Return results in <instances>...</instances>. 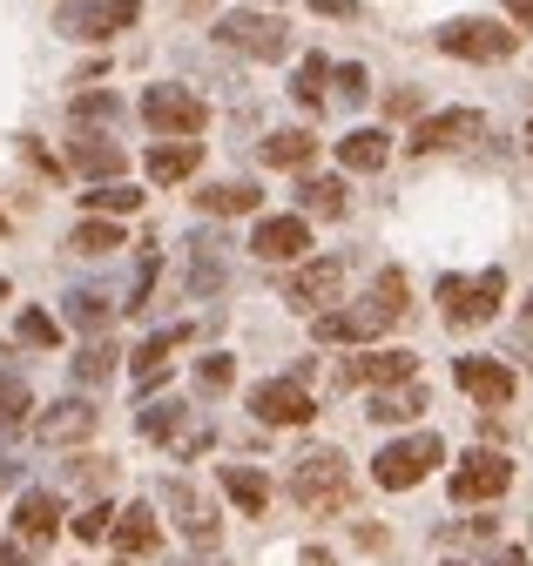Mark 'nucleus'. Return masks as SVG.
I'll return each instance as SVG.
<instances>
[{"mask_svg": "<svg viewBox=\"0 0 533 566\" xmlns=\"http://www.w3.org/2000/svg\"><path fill=\"white\" fill-rule=\"evenodd\" d=\"M69 163H75L82 176H122V169H128V149H115L108 135H88V128H82V135L69 142Z\"/></svg>", "mask_w": 533, "mask_h": 566, "instance_id": "obj_20", "label": "nucleus"}, {"mask_svg": "<svg viewBox=\"0 0 533 566\" xmlns=\"http://www.w3.org/2000/svg\"><path fill=\"white\" fill-rule=\"evenodd\" d=\"M250 411H257L263 424H311V418H317L304 378H263V385L250 391Z\"/></svg>", "mask_w": 533, "mask_h": 566, "instance_id": "obj_10", "label": "nucleus"}, {"mask_svg": "<svg viewBox=\"0 0 533 566\" xmlns=\"http://www.w3.org/2000/svg\"><path fill=\"white\" fill-rule=\"evenodd\" d=\"M108 539L128 553V559H143V553H156V513L149 506H128V513H115V526H108Z\"/></svg>", "mask_w": 533, "mask_h": 566, "instance_id": "obj_24", "label": "nucleus"}, {"mask_svg": "<svg viewBox=\"0 0 533 566\" xmlns=\"http://www.w3.org/2000/svg\"><path fill=\"white\" fill-rule=\"evenodd\" d=\"M291 500L304 513H345L352 506V465H345V452H331V446L304 452L291 465Z\"/></svg>", "mask_w": 533, "mask_h": 566, "instance_id": "obj_1", "label": "nucleus"}, {"mask_svg": "<svg viewBox=\"0 0 533 566\" xmlns=\"http://www.w3.org/2000/svg\"><path fill=\"white\" fill-rule=\"evenodd\" d=\"M459 391L493 411V405L513 398V365H500V358H459Z\"/></svg>", "mask_w": 533, "mask_h": 566, "instance_id": "obj_17", "label": "nucleus"}, {"mask_svg": "<svg viewBox=\"0 0 533 566\" xmlns=\"http://www.w3.org/2000/svg\"><path fill=\"white\" fill-rule=\"evenodd\" d=\"M378 331H391V317L378 311V297H365L358 311H324V317H311V337L317 344H365Z\"/></svg>", "mask_w": 533, "mask_h": 566, "instance_id": "obj_13", "label": "nucleus"}, {"mask_svg": "<svg viewBox=\"0 0 533 566\" xmlns=\"http://www.w3.org/2000/svg\"><path fill=\"white\" fill-rule=\"evenodd\" d=\"M115 371V350L108 344H95V350H82V358H75V385H102Z\"/></svg>", "mask_w": 533, "mask_h": 566, "instance_id": "obj_35", "label": "nucleus"}, {"mask_svg": "<svg viewBox=\"0 0 533 566\" xmlns=\"http://www.w3.org/2000/svg\"><path fill=\"white\" fill-rule=\"evenodd\" d=\"M439 459H446L439 432H412V439H398V446H385V452L372 459V479H378L385 492H412Z\"/></svg>", "mask_w": 533, "mask_h": 566, "instance_id": "obj_3", "label": "nucleus"}, {"mask_svg": "<svg viewBox=\"0 0 533 566\" xmlns=\"http://www.w3.org/2000/svg\"><path fill=\"white\" fill-rule=\"evenodd\" d=\"M82 202L95 209V217H128V209H136L143 196L128 189V182H102V189H95V196H82Z\"/></svg>", "mask_w": 533, "mask_h": 566, "instance_id": "obj_32", "label": "nucleus"}, {"mask_svg": "<svg viewBox=\"0 0 533 566\" xmlns=\"http://www.w3.org/2000/svg\"><path fill=\"white\" fill-rule=\"evenodd\" d=\"M69 324H75V331H102V324H108V297L75 291V297H69Z\"/></svg>", "mask_w": 533, "mask_h": 566, "instance_id": "obj_33", "label": "nucleus"}, {"mask_svg": "<svg viewBox=\"0 0 533 566\" xmlns=\"http://www.w3.org/2000/svg\"><path fill=\"white\" fill-rule=\"evenodd\" d=\"M217 41L237 48V54H250V61H284V54H291V28H284L278 14H257V8L223 14V21H217Z\"/></svg>", "mask_w": 533, "mask_h": 566, "instance_id": "obj_4", "label": "nucleus"}, {"mask_svg": "<svg viewBox=\"0 0 533 566\" xmlns=\"http://www.w3.org/2000/svg\"><path fill=\"white\" fill-rule=\"evenodd\" d=\"M82 115H115V95H75V122Z\"/></svg>", "mask_w": 533, "mask_h": 566, "instance_id": "obj_40", "label": "nucleus"}, {"mask_svg": "<svg viewBox=\"0 0 533 566\" xmlns=\"http://www.w3.org/2000/svg\"><path fill=\"white\" fill-rule=\"evenodd\" d=\"M439 48L459 54V61H506L520 48V34L500 28V21H446L439 28Z\"/></svg>", "mask_w": 533, "mask_h": 566, "instance_id": "obj_8", "label": "nucleus"}, {"mask_svg": "<svg viewBox=\"0 0 533 566\" xmlns=\"http://www.w3.org/2000/svg\"><path fill=\"white\" fill-rule=\"evenodd\" d=\"M8 479H14V465H0V492H8Z\"/></svg>", "mask_w": 533, "mask_h": 566, "instance_id": "obj_48", "label": "nucleus"}, {"mask_svg": "<svg viewBox=\"0 0 533 566\" xmlns=\"http://www.w3.org/2000/svg\"><path fill=\"white\" fill-rule=\"evenodd\" d=\"M61 533V506H54V492H21L14 500V539L34 553V546H48Z\"/></svg>", "mask_w": 533, "mask_h": 566, "instance_id": "obj_18", "label": "nucleus"}, {"mask_svg": "<svg viewBox=\"0 0 533 566\" xmlns=\"http://www.w3.org/2000/svg\"><path fill=\"white\" fill-rule=\"evenodd\" d=\"M61 331H54V317L48 311H21V344H34V350H48Z\"/></svg>", "mask_w": 533, "mask_h": 566, "instance_id": "obj_38", "label": "nucleus"}, {"mask_svg": "<svg viewBox=\"0 0 533 566\" xmlns=\"http://www.w3.org/2000/svg\"><path fill=\"white\" fill-rule=\"evenodd\" d=\"M196 202H203L210 217H250V209H257L263 196H257V182H210Z\"/></svg>", "mask_w": 533, "mask_h": 566, "instance_id": "obj_27", "label": "nucleus"}, {"mask_svg": "<svg viewBox=\"0 0 533 566\" xmlns=\"http://www.w3.org/2000/svg\"><path fill=\"white\" fill-rule=\"evenodd\" d=\"M426 411V385L419 378H406V385H385V391H372V424H406V418H419Z\"/></svg>", "mask_w": 533, "mask_h": 566, "instance_id": "obj_21", "label": "nucleus"}, {"mask_svg": "<svg viewBox=\"0 0 533 566\" xmlns=\"http://www.w3.org/2000/svg\"><path fill=\"white\" fill-rule=\"evenodd\" d=\"M143 122L163 142H196L203 122H210V108H203V95H189V88H149L143 95Z\"/></svg>", "mask_w": 533, "mask_h": 566, "instance_id": "obj_5", "label": "nucleus"}, {"mask_svg": "<svg viewBox=\"0 0 533 566\" xmlns=\"http://www.w3.org/2000/svg\"><path fill=\"white\" fill-rule=\"evenodd\" d=\"M506 485H513V459H500V452H466L452 465V500L459 506H487Z\"/></svg>", "mask_w": 533, "mask_h": 566, "instance_id": "obj_6", "label": "nucleus"}, {"mask_svg": "<svg viewBox=\"0 0 533 566\" xmlns=\"http://www.w3.org/2000/svg\"><path fill=\"white\" fill-rule=\"evenodd\" d=\"M196 163H203V142H156V149L143 156L149 182H189Z\"/></svg>", "mask_w": 533, "mask_h": 566, "instance_id": "obj_19", "label": "nucleus"}, {"mask_svg": "<svg viewBox=\"0 0 533 566\" xmlns=\"http://www.w3.org/2000/svg\"><path fill=\"white\" fill-rule=\"evenodd\" d=\"M136 14H143V0H75V8H61V34L108 41L122 28H136Z\"/></svg>", "mask_w": 533, "mask_h": 566, "instance_id": "obj_7", "label": "nucleus"}, {"mask_svg": "<svg viewBox=\"0 0 533 566\" xmlns=\"http://www.w3.org/2000/svg\"><path fill=\"white\" fill-rule=\"evenodd\" d=\"M0 566H28V546L14 539V546H0Z\"/></svg>", "mask_w": 533, "mask_h": 566, "instance_id": "obj_43", "label": "nucleus"}, {"mask_svg": "<svg viewBox=\"0 0 533 566\" xmlns=\"http://www.w3.org/2000/svg\"><path fill=\"white\" fill-rule=\"evenodd\" d=\"M526 149H533V122H526Z\"/></svg>", "mask_w": 533, "mask_h": 566, "instance_id": "obj_50", "label": "nucleus"}, {"mask_svg": "<svg viewBox=\"0 0 533 566\" xmlns=\"http://www.w3.org/2000/svg\"><path fill=\"white\" fill-rule=\"evenodd\" d=\"M317 14H331V21H345V14H358V0H311Z\"/></svg>", "mask_w": 533, "mask_h": 566, "instance_id": "obj_42", "label": "nucleus"}, {"mask_svg": "<svg viewBox=\"0 0 533 566\" xmlns=\"http://www.w3.org/2000/svg\"><path fill=\"white\" fill-rule=\"evenodd\" d=\"M324 82H331V61H324V54H304V67H297L291 95H297L304 108H317V102H324Z\"/></svg>", "mask_w": 533, "mask_h": 566, "instance_id": "obj_31", "label": "nucleus"}, {"mask_svg": "<svg viewBox=\"0 0 533 566\" xmlns=\"http://www.w3.org/2000/svg\"><path fill=\"white\" fill-rule=\"evenodd\" d=\"M493 566H533V559H526V553H500Z\"/></svg>", "mask_w": 533, "mask_h": 566, "instance_id": "obj_46", "label": "nucleus"}, {"mask_svg": "<svg viewBox=\"0 0 533 566\" xmlns=\"http://www.w3.org/2000/svg\"><path fill=\"white\" fill-rule=\"evenodd\" d=\"M250 250H257L263 263H297V256L311 250V223H304V217H263V223L250 230Z\"/></svg>", "mask_w": 533, "mask_h": 566, "instance_id": "obj_15", "label": "nucleus"}, {"mask_svg": "<svg viewBox=\"0 0 533 566\" xmlns=\"http://www.w3.org/2000/svg\"><path fill=\"white\" fill-rule=\"evenodd\" d=\"M28 411H34L28 385L14 371H0V432H28Z\"/></svg>", "mask_w": 533, "mask_h": 566, "instance_id": "obj_29", "label": "nucleus"}, {"mask_svg": "<svg viewBox=\"0 0 533 566\" xmlns=\"http://www.w3.org/2000/svg\"><path fill=\"white\" fill-rule=\"evenodd\" d=\"M331 82H338V102H352V108H358V102L372 95V82H365V67H358V61H345V67H331Z\"/></svg>", "mask_w": 533, "mask_h": 566, "instance_id": "obj_36", "label": "nucleus"}, {"mask_svg": "<svg viewBox=\"0 0 533 566\" xmlns=\"http://www.w3.org/2000/svg\"><path fill=\"white\" fill-rule=\"evenodd\" d=\"M69 250H82V256H108V250H122V230H115L108 217H88V223L69 230Z\"/></svg>", "mask_w": 533, "mask_h": 566, "instance_id": "obj_30", "label": "nucleus"}, {"mask_svg": "<svg viewBox=\"0 0 533 566\" xmlns=\"http://www.w3.org/2000/svg\"><path fill=\"white\" fill-rule=\"evenodd\" d=\"M304 566H338V559H331L324 546H304Z\"/></svg>", "mask_w": 533, "mask_h": 566, "instance_id": "obj_45", "label": "nucleus"}, {"mask_svg": "<svg viewBox=\"0 0 533 566\" xmlns=\"http://www.w3.org/2000/svg\"><path fill=\"white\" fill-rule=\"evenodd\" d=\"M412 371H419L412 350H365V358H345V365H338V385H345V391H352V385L385 391V385H406Z\"/></svg>", "mask_w": 533, "mask_h": 566, "instance_id": "obj_11", "label": "nucleus"}, {"mask_svg": "<svg viewBox=\"0 0 533 566\" xmlns=\"http://www.w3.org/2000/svg\"><path fill=\"white\" fill-rule=\"evenodd\" d=\"M95 418H102V411H95L88 398H61V405H48V411L34 418V439H41V446H82V439L95 432Z\"/></svg>", "mask_w": 533, "mask_h": 566, "instance_id": "obj_14", "label": "nucleus"}, {"mask_svg": "<svg viewBox=\"0 0 533 566\" xmlns=\"http://www.w3.org/2000/svg\"><path fill=\"white\" fill-rule=\"evenodd\" d=\"M506 297V270H480V276H439V304H446V324L452 331H473L500 311Z\"/></svg>", "mask_w": 533, "mask_h": 566, "instance_id": "obj_2", "label": "nucleus"}, {"mask_svg": "<svg viewBox=\"0 0 533 566\" xmlns=\"http://www.w3.org/2000/svg\"><path fill=\"white\" fill-rule=\"evenodd\" d=\"M385 115H419V88H398V95L385 102Z\"/></svg>", "mask_w": 533, "mask_h": 566, "instance_id": "obj_41", "label": "nucleus"}, {"mask_svg": "<svg viewBox=\"0 0 533 566\" xmlns=\"http://www.w3.org/2000/svg\"><path fill=\"white\" fill-rule=\"evenodd\" d=\"M189 8H210V0H182V14H189Z\"/></svg>", "mask_w": 533, "mask_h": 566, "instance_id": "obj_49", "label": "nucleus"}, {"mask_svg": "<svg viewBox=\"0 0 533 566\" xmlns=\"http://www.w3.org/2000/svg\"><path fill=\"white\" fill-rule=\"evenodd\" d=\"M385 156H391V135H385V128H352V135L338 142V163H345V169H358V176L385 169Z\"/></svg>", "mask_w": 533, "mask_h": 566, "instance_id": "obj_23", "label": "nucleus"}, {"mask_svg": "<svg viewBox=\"0 0 533 566\" xmlns=\"http://www.w3.org/2000/svg\"><path fill=\"white\" fill-rule=\"evenodd\" d=\"M182 283H189V297H217L223 291V243L217 237H196L189 243V276Z\"/></svg>", "mask_w": 533, "mask_h": 566, "instance_id": "obj_22", "label": "nucleus"}, {"mask_svg": "<svg viewBox=\"0 0 533 566\" xmlns=\"http://www.w3.org/2000/svg\"><path fill=\"white\" fill-rule=\"evenodd\" d=\"M338 291H345V263H338V256H311V263H297V276L284 283V304L324 317V304H338Z\"/></svg>", "mask_w": 533, "mask_h": 566, "instance_id": "obj_9", "label": "nucleus"}, {"mask_svg": "<svg viewBox=\"0 0 533 566\" xmlns=\"http://www.w3.org/2000/svg\"><path fill=\"white\" fill-rule=\"evenodd\" d=\"M520 331H526V337H533V297H526V317H520Z\"/></svg>", "mask_w": 533, "mask_h": 566, "instance_id": "obj_47", "label": "nucleus"}, {"mask_svg": "<svg viewBox=\"0 0 533 566\" xmlns=\"http://www.w3.org/2000/svg\"><path fill=\"white\" fill-rule=\"evenodd\" d=\"M69 526H75L82 539H108V526H115V506H108V500H88V506H82Z\"/></svg>", "mask_w": 533, "mask_h": 566, "instance_id": "obj_34", "label": "nucleus"}, {"mask_svg": "<svg viewBox=\"0 0 533 566\" xmlns=\"http://www.w3.org/2000/svg\"><path fill=\"white\" fill-rule=\"evenodd\" d=\"M176 418H182L176 405H149V411H143V432H149V439H169V432H176Z\"/></svg>", "mask_w": 533, "mask_h": 566, "instance_id": "obj_39", "label": "nucleus"}, {"mask_svg": "<svg viewBox=\"0 0 533 566\" xmlns=\"http://www.w3.org/2000/svg\"><path fill=\"white\" fill-rule=\"evenodd\" d=\"M506 14H513V21H526V28H533V0H506Z\"/></svg>", "mask_w": 533, "mask_h": 566, "instance_id": "obj_44", "label": "nucleus"}, {"mask_svg": "<svg viewBox=\"0 0 533 566\" xmlns=\"http://www.w3.org/2000/svg\"><path fill=\"white\" fill-rule=\"evenodd\" d=\"M230 378H237V365L223 358V350H210V358L196 365V385H203V391H230Z\"/></svg>", "mask_w": 533, "mask_h": 566, "instance_id": "obj_37", "label": "nucleus"}, {"mask_svg": "<svg viewBox=\"0 0 533 566\" xmlns=\"http://www.w3.org/2000/svg\"><path fill=\"white\" fill-rule=\"evenodd\" d=\"M297 202H304V217H345V182L338 176H304Z\"/></svg>", "mask_w": 533, "mask_h": 566, "instance_id": "obj_28", "label": "nucleus"}, {"mask_svg": "<svg viewBox=\"0 0 533 566\" xmlns=\"http://www.w3.org/2000/svg\"><path fill=\"white\" fill-rule=\"evenodd\" d=\"M163 506L176 513V526H182L196 546H217V533H223V526H217V513L203 506V492H196V485H182V479H163Z\"/></svg>", "mask_w": 533, "mask_h": 566, "instance_id": "obj_16", "label": "nucleus"}, {"mask_svg": "<svg viewBox=\"0 0 533 566\" xmlns=\"http://www.w3.org/2000/svg\"><path fill=\"white\" fill-rule=\"evenodd\" d=\"M480 128H487L480 108H446V115H426L412 128V149L419 156H439V149H459V142H480Z\"/></svg>", "mask_w": 533, "mask_h": 566, "instance_id": "obj_12", "label": "nucleus"}, {"mask_svg": "<svg viewBox=\"0 0 533 566\" xmlns=\"http://www.w3.org/2000/svg\"><path fill=\"white\" fill-rule=\"evenodd\" d=\"M0 297H8V276H0Z\"/></svg>", "mask_w": 533, "mask_h": 566, "instance_id": "obj_51", "label": "nucleus"}, {"mask_svg": "<svg viewBox=\"0 0 533 566\" xmlns=\"http://www.w3.org/2000/svg\"><path fill=\"white\" fill-rule=\"evenodd\" d=\"M223 492H230V500L257 520L263 506H271V479H263L257 465H223Z\"/></svg>", "mask_w": 533, "mask_h": 566, "instance_id": "obj_26", "label": "nucleus"}, {"mask_svg": "<svg viewBox=\"0 0 533 566\" xmlns=\"http://www.w3.org/2000/svg\"><path fill=\"white\" fill-rule=\"evenodd\" d=\"M317 156V135L311 128H278V135H263V163L271 169H304Z\"/></svg>", "mask_w": 533, "mask_h": 566, "instance_id": "obj_25", "label": "nucleus"}]
</instances>
